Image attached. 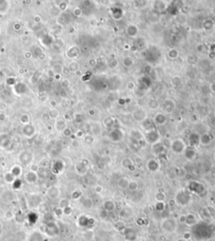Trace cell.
<instances>
[{"mask_svg":"<svg viewBox=\"0 0 215 241\" xmlns=\"http://www.w3.org/2000/svg\"><path fill=\"white\" fill-rule=\"evenodd\" d=\"M22 133L24 134L26 138H32L35 133V128L31 124H27L22 127Z\"/></svg>","mask_w":215,"mask_h":241,"instance_id":"6da1fadb","label":"cell"},{"mask_svg":"<svg viewBox=\"0 0 215 241\" xmlns=\"http://www.w3.org/2000/svg\"><path fill=\"white\" fill-rule=\"evenodd\" d=\"M10 143H11V141H10V138L8 134H0V147H3V148H6L10 145Z\"/></svg>","mask_w":215,"mask_h":241,"instance_id":"7a4b0ae2","label":"cell"},{"mask_svg":"<svg viewBox=\"0 0 215 241\" xmlns=\"http://www.w3.org/2000/svg\"><path fill=\"white\" fill-rule=\"evenodd\" d=\"M25 181L28 182V183H30V184H33V183H35L36 181H37V174H35L34 172H33V171H29V172H27L26 174H25Z\"/></svg>","mask_w":215,"mask_h":241,"instance_id":"3957f363","label":"cell"},{"mask_svg":"<svg viewBox=\"0 0 215 241\" xmlns=\"http://www.w3.org/2000/svg\"><path fill=\"white\" fill-rule=\"evenodd\" d=\"M67 127L66 126V122L63 119H57L56 120V123H55V128L56 131L58 132H63V130Z\"/></svg>","mask_w":215,"mask_h":241,"instance_id":"277c9868","label":"cell"},{"mask_svg":"<svg viewBox=\"0 0 215 241\" xmlns=\"http://www.w3.org/2000/svg\"><path fill=\"white\" fill-rule=\"evenodd\" d=\"M167 116L163 114H157L155 116V122L158 125H163L167 122Z\"/></svg>","mask_w":215,"mask_h":241,"instance_id":"5b68a950","label":"cell"},{"mask_svg":"<svg viewBox=\"0 0 215 241\" xmlns=\"http://www.w3.org/2000/svg\"><path fill=\"white\" fill-rule=\"evenodd\" d=\"M9 2L8 1H0V13H5L9 9Z\"/></svg>","mask_w":215,"mask_h":241,"instance_id":"8992f818","label":"cell"},{"mask_svg":"<svg viewBox=\"0 0 215 241\" xmlns=\"http://www.w3.org/2000/svg\"><path fill=\"white\" fill-rule=\"evenodd\" d=\"M127 34L130 36H135L138 34V28L134 25H130L127 28Z\"/></svg>","mask_w":215,"mask_h":241,"instance_id":"52a82bcc","label":"cell"},{"mask_svg":"<svg viewBox=\"0 0 215 241\" xmlns=\"http://www.w3.org/2000/svg\"><path fill=\"white\" fill-rule=\"evenodd\" d=\"M29 241H42V235H41L40 232L34 231L30 236Z\"/></svg>","mask_w":215,"mask_h":241,"instance_id":"ba28073f","label":"cell"},{"mask_svg":"<svg viewBox=\"0 0 215 241\" xmlns=\"http://www.w3.org/2000/svg\"><path fill=\"white\" fill-rule=\"evenodd\" d=\"M21 172H22V169H21V167L19 166V165H14L11 169V174H13L14 177L20 176V174H21Z\"/></svg>","mask_w":215,"mask_h":241,"instance_id":"9c48e42d","label":"cell"},{"mask_svg":"<svg viewBox=\"0 0 215 241\" xmlns=\"http://www.w3.org/2000/svg\"><path fill=\"white\" fill-rule=\"evenodd\" d=\"M30 116L28 114H22L20 116V122L25 126V125H27L30 123Z\"/></svg>","mask_w":215,"mask_h":241,"instance_id":"30bf717a","label":"cell"},{"mask_svg":"<svg viewBox=\"0 0 215 241\" xmlns=\"http://www.w3.org/2000/svg\"><path fill=\"white\" fill-rule=\"evenodd\" d=\"M68 68H69V70H70L71 72L74 73V72H76V71L78 70V68H79V64H78L77 62H71V63L69 64Z\"/></svg>","mask_w":215,"mask_h":241,"instance_id":"8fae6325","label":"cell"},{"mask_svg":"<svg viewBox=\"0 0 215 241\" xmlns=\"http://www.w3.org/2000/svg\"><path fill=\"white\" fill-rule=\"evenodd\" d=\"M5 181L7 182H8V183H12V182H14V181H15V177L11 174V172H8V173H7L5 174Z\"/></svg>","mask_w":215,"mask_h":241,"instance_id":"7c38bea8","label":"cell"},{"mask_svg":"<svg viewBox=\"0 0 215 241\" xmlns=\"http://www.w3.org/2000/svg\"><path fill=\"white\" fill-rule=\"evenodd\" d=\"M50 116H51V118H54V119L57 120L58 117H59V116H60V113H59V111H58L57 110L54 109V110H51V111H50Z\"/></svg>","mask_w":215,"mask_h":241,"instance_id":"4fadbf2b","label":"cell"},{"mask_svg":"<svg viewBox=\"0 0 215 241\" xmlns=\"http://www.w3.org/2000/svg\"><path fill=\"white\" fill-rule=\"evenodd\" d=\"M123 63H124V66H125V67H129L132 66L133 62H132V60H131V58H129V57H124V60H123Z\"/></svg>","mask_w":215,"mask_h":241,"instance_id":"5bb4252c","label":"cell"},{"mask_svg":"<svg viewBox=\"0 0 215 241\" xmlns=\"http://www.w3.org/2000/svg\"><path fill=\"white\" fill-rule=\"evenodd\" d=\"M177 55H178V52H177V51L175 50V49H172V50H171V51L169 52V57H170L171 58H176V57H177Z\"/></svg>","mask_w":215,"mask_h":241,"instance_id":"9a60e30c","label":"cell"},{"mask_svg":"<svg viewBox=\"0 0 215 241\" xmlns=\"http://www.w3.org/2000/svg\"><path fill=\"white\" fill-rule=\"evenodd\" d=\"M73 13L75 16H77V17H79V16H81L82 15V9H81L80 8H76L75 9L73 10Z\"/></svg>","mask_w":215,"mask_h":241,"instance_id":"2e32d148","label":"cell"},{"mask_svg":"<svg viewBox=\"0 0 215 241\" xmlns=\"http://www.w3.org/2000/svg\"><path fill=\"white\" fill-rule=\"evenodd\" d=\"M62 133H63V135L64 136H66V137H69L71 134H72V131H71V129L70 128H68V127H66L64 130H63V132H62Z\"/></svg>","mask_w":215,"mask_h":241,"instance_id":"e0dca14e","label":"cell"},{"mask_svg":"<svg viewBox=\"0 0 215 241\" xmlns=\"http://www.w3.org/2000/svg\"><path fill=\"white\" fill-rule=\"evenodd\" d=\"M70 81L68 80V79H64V80H62V82H61V86L63 88H68L69 86H70Z\"/></svg>","mask_w":215,"mask_h":241,"instance_id":"ac0fdd59","label":"cell"},{"mask_svg":"<svg viewBox=\"0 0 215 241\" xmlns=\"http://www.w3.org/2000/svg\"><path fill=\"white\" fill-rule=\"evenodd\" d=\"M6 108H7V106L5 103H4V102H0V111H4Z\"/></svg>","mask_w":215,"mask_h":241,"instance_id":"d6986e66","label":"cell"},{"mask_svg":"<svg viewBox=\"0 0 215 241\" xmlns=\"http://www.w3.org/2000/svg\"><path fill=\"white\" fill-rule=\"evenodd\" d=\"M6 119V115L4 112H0V121H3Z\"/></svg>","mask_w":215,"mask_h":241,"instance_id":"ffe728a7","label":"cell"},{"mask_svg":"<svg viewBox=\"0 0 215 241\" xmlns=\"http://www.w3.org/2000/svg\"><path fill=\"white\" fill-rule=\"evenodd\" d=\"M25 57H26L27 59H30V57H32V53H31V52H30V51H28V52H25Z\"/></svg>","mask_w":215,"mask_h":241,"instance_id":"44dd1931","label":"cell"},{"mask_svg":"<svg viewBox=\"0 0 215 241\" xmlns=\"http://www.w3.org/2000/svg\"><path fill=\"white\" fill-rule=\"evenodd\" d=\"M34 20L35 21V23H37V20H38V23H40V22H41V17L39 15H36V16H34Z\"/></svg>","mask_w":215,"mask_h":241,"instance_id":"7402d4cb","label":"cell"}]
</instances>
